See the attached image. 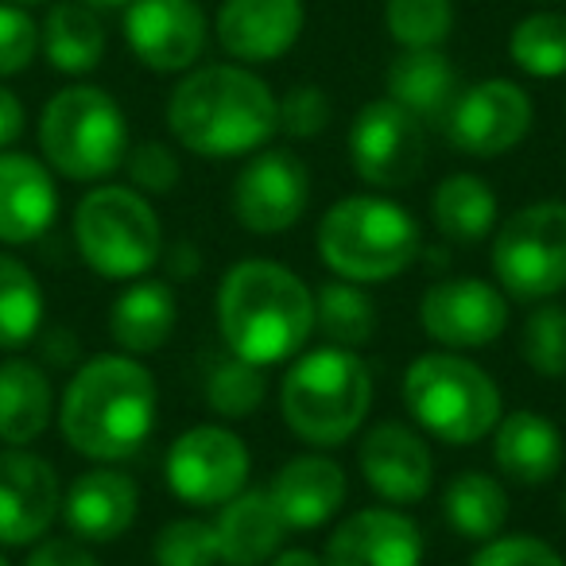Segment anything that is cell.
I'll use <instances>...</instances> for the list:
<instances>
[{"label": "cell", "mask_w": 566, "mask_h": 566, "mask_svg": "<svg viewBox=\"0 0 566 566\" xmlns=\"http://www.w3.org/2000/svg\"><path fill=\"white\" fill-rule=\"evenodd\" d=\"M159 388L140 357L105 354L71 377L59 400V431L90 462H125L156 431Z\"/></svg>", "instance_id": "cell-1"}, {"label": "cell", "mask_w": 566, "mask_h": 566, "mask_svg": "<svg viewBox=\"0 0 566 566\" xmlns=\"http://www.w3.org/2000/svg\"><path fill=\"white\" fill-rule=\"evenodd\" d=\"M213 311L229 354L260 369L303 354L315 334V292L275 260L249 256L229 268Z\"/></svg>", "instance_id": "cell-2"}, {"label": "cell", "mask_w": 566, "mask_h": 566, "mask_svg": "<svg viewBox=\"0 0 566 566\" xmlns=\"http://www.w3.org/2000/svg\"><path fill=\"white\" fill-rule=\"evenodd\" d=\"M167 128L202 159L252 156L280 133L275 94L241 63L195 66L167 97Z\"/></svg>", "instance_id": "cell-3"}, {"label": "cell", "mask_w": 566, "mask_h": 566, "mask_svg": "<svg viewBox=\"0 0 566 566\" xmlns=\"http://www.w3.org/2000/svg\"><path fill=\"white\" fill-rule=\"evenodd\" d=\"M373 408V373L346 346L295 354L280 380V416L295 439L311 447H342L361 431Z\"/></svg>", "instance_id": "cell-4"}, {"label": "cell", "mask_w": 566, "mask_h": 566, "mask_svg": "<svg viewBox=\"0 0 566 566\" xmlns=\"http://www.w3.org/2000/svg\"><path fill=\"white\" fill-rule=\"evenodd\" d=\"M318 256L338 280L380 283L396 280L419 260L423 233L400 202L380 195L338 198L318 226Z\"/></svg>", "instance_id": "cell-5"}, {"label": "cell", "mask_w": 566, "mask_h": 566, "mask_svg": "<svg viewBox=\"0 0 566 566\" xmlns=\"http://www.w3.org/2000/svg\"><path fill=\"white\" fill-rule=\"evenodd\" d=\"M128 120L117 97L102 86H66L43 105L40 151L43 164L71 182H102L125 167Z\"/></svg>", "instance_id": "cell-6"}, {"label": "cell", "mask_w": 566, "mask_h": 566, "mask_svg": "<svg viewBox=\"0 0 566 566\" xmlns=\"http://www.w3.org/2000/svg\"><path fill=\"white\" fill-rule=\"evenodd\" d=\"M403 408L427 434L450 447H470L493 434L504 416L496 380L462 354L416 357L403 373Z\"/></svg>", "instance_id": "cell-7"}, {"label": "cell", "mask_w": 566, "mask_h": 566, "mask_svg": "<svg viewBox=\"0 0 566 566\" xmlns=\"http://www.w3.org/2000/svg\"><path fill=\"white\" fill-rule=\"evenodd\" d=\"M74 244L86 268L105 280H140L164 256V226L136 187L105 182L74 210Z\"/></svg>", "instance_id": "cell-8"}, {"label": "cell", "mask_w": 566, "mask_h": 566, "mask_svg": "<svg viewBox=\"0 0 566 566\" xmlns=\"http://www.w3.org/2000/svg\"><path fill=\"white\" fill-rule=\"evenodd\" d=\"M493 272L509 300H555L566 287V202L520 206L493 237Z\"/></svg>", "instance_id": "cell-9"}, {"label": "cell", "mask_w": 566, "mask_h": 566, "mask_svg": "<svg viewBox=\"0 0 566 566\" xmlns=\"http://www.w3.org/2000/svg\"><path fill=\"white\" fill-rule=\"evenodd\" d=\"M349 164L377 190L411 187L427 167V125L392 97H373L349 125Z\"/></svg>", "instance_id": "cell-10"}, {"label": "cell", "mask_w": 566, "mask_h": 566, "mask_svg": "<svg viewBox=\"0 0 566 566\" xmlns=\"http://www.w3.org/2000/svg\"><path fill=\"white\" fill-rule=\"evenodd\" d=\"M252 458L241 434L218 423H198L167 447L164 478L182 504L221 509L249 485Z\"/></svg>", "instance_id": "cell-11"}, {"label": "cell", "mask_w": 566, "mask_h": 566, "mask_svg": "<svg viewBox=\"0 0 566 566\" xmlns=\"http://www.w3.org/2000/svg\"><path fill=\"white\" fill-rule=\"evenodd\" d=\"M535 105L527 90L512 78H485L462 90L442 117V136L454 151L473 159H496L520 148L532 133Z\"/></svg>", "instance_id": "cell-12"}, {"label": "cell", "mask_w": 566, "mask_h": 566, "mask_svg": "<svg viewBox=\"0 0 566 566\" xmlns=\"http://www.w3.org/2000/svg\"><path fill=\"white\" fill-rule=\"evenodd\" d=\"M311 202V171L295 151L260 148L249 164L237 171L229 206L244 233L280 237L307 213Z\"/></svg>", "instance_id": "cell-13"}, {"label": "cell", "mask_w": 566, "mask_h": 566, "mask_svg": "<svg viewBox=\"0 0 566 566\" xmlns=\"http://www.w3.org/2000/svg\"><path fill=\"white\" fill-rule=\"evenodd\" d=\"M125 43L148 71L187 74L210 43V20L198 0H133L125 9Z\"/></svg>", "instance_id": "cell-14"}, {"label": "cell", "mask_w": 566, "mask_h": 566, "mask_svg": "<svg viewBox=\"0 0 566 566\" xmlns=\"http://www.w3.org/2000/svg\"><path fill=\"white\" fill-rule=\"evenodd\" d=\"M419 323L442 349H481L493 346L509 326V300L496 283L462 275L427 287L419 303Z\"/></svg>", "instance_id": "cell-15"}, {"label": "cell", "mask_w": 566, "mask_h": 566, "mask_svg": "<svg viewBox=\"0 0 566 566\" xmlns=\"http://www.w3.org/2000/svg\"><path fill=\"white\" fill-rule=\"evenodd\" d=\"M63 512V485L48 458L28 447L0 450V547H32Z\"/></svg>", "instance_id": "cell-16"}, {"label": "cell", "mask_w": 566, "mask_h": 566, "mask_svg": "<svg viewBox=\"0 0 566 566\" xmlns=\"http://www.w3.org/2000/svg\"><path fill=\"white\" fill-rule=\"evenodd\" d=\"M307 28L303 0H221L213 35L221 51L241 66H264L283 59Z\"/></svg>", "instance_id": "cell-17"}, {"label": "cell", "mask_w": 566, "mask_h": 566, "mask_svg": "<svg viewBox=\"0 0 566 566\" xmlns=\"http://www.w3.org/2000/svg\"><path fill=\"white\" fill-rule=\"evenodd\" d=\"M357 465H361L365 485L388 504H416L431 493V447L408 423L385 419V423L369 427L361 447H357Z\"/></svg>", "instance_id": "cell-18"}, {"label": "cell", "mask_w": 566, "mask_h": 566, "mask_svg": "<svg viewBox=\"0 0 566 566\" xmlns=\"http://www.w3.org/2000/svg\"><path fill=\"white\" fill-rule=\"evenodd\" d=\"M423 532L396 509H361L326 539L323 566H419Z\"/></svg>", "instance_id": "cell-19"}, {"label": "cell", "mask_w": 566, "mask_h": 566, "mask_svg": "<svg viewBox=\"0 0 566 566\" xmlns=\"http://www.w3.org/2000/svg\"><path fill=\"white\" fill-rule=\"evenodd\" d=\"M140 512V489L128 473L113 465H97L71 481L63 493V524L82 543H113L136 524Z\"/></svg>", "instance_id": "cell-20"}, {"label": "cell", "mask_w": 566, "mask_h": 566, "mask_svg": "<svg viewBox=\"0 0 566 566\" xmlns=\"http://www.w3.org/2000/svg\"><path fill=\"white\" fill-rule=\"evenodd\" d=\"M55 218V171L28 151H0V244L40 241Z\"/></svg>", "instance_id": "cell-21"}, {"label": "cell", "mask_w": 566, "mask_h": 566, "mask_svg": "<svg viewBox=\"0 0 566 566\" xmlns=\"http://www.w3.org/2000/svg\"><path fill=\"white\" fill-rule=\"evenodd\" d=\"M346 470L326 454H300L283 462L268 485L280 520L295 532H315V527L331 524L346 504Z\"/></svg>", "instance_id": "cell-22"}, {"label": "cell", "mask_w": 566, "mask_h": 566, "mask_svg": "<svg viewBox=\"0 0 566 566\" xmlns=\"http://www.w3.org/2000/svg\"><path fill=\"white\" fill-rule=\"evenodd\" d=\"M563 434L539 411H509L493 427V462L512 485H547L563 470Z\"/></svg>", "instance_id": "cell-23"}, {"label": "cell", "mask_w": 566, "mask_h": 566, "mask_svg": "<svg viewBox=\"0 0 566 566\" xmlns=\"http://www.w3.org/2000/svg\"><path fill=\"white\" fill-rule=\"evenodd\" d=\"M385 90H388L385 97H392L396 105L416 113L423 125H442L454 97L462 94V78H458V66L442 55V48H423V51H400L388 63Z\"/></svg>", "instance_id": "cell-24"}, {"label": "cell", "mask_w": 566, "mask_h": 566, "mask_svg": "<svg viewBox=\"0 0 566 566\" xmlns=\"http://www.w3.org/2000/svg\"><path fill=\"white\" fill-rule=\"evenodd\" d=\"M213 532H218L221 563L260 566L280 555L287 524H283L280 512H275L268 489H241L233 501H226L218 509Z\"/></svg>", "instance_id": "cell-25"}, {"label": "cell", "mask_w": 566, "mask_h": 566, "mask_svg": "<svg viewBox=\"0 0 566 566\" xmlns=\"http://www.w3.org/2000/svg\"><path fill=\"white\" fill-rule=\"evenodd\" d=\"M55 419V388L40 361L4 357L0 361V442L32 447Z\"/></svg>", "instance_id": "cell-26"}, {"label": "cell", "mask_w": 566, "mask_h": 566, "mask_svg": "<svg viewBox=\"0 0 566 566\" xmlns=\"http://www.w3.org/2000/svg\"><path fill=\"white\" fill-rule=\"evenodd\" d=\"M175 323H179V300L164 280H136L109 307V338L128 357L164 349Z\"/></svg>", "instance_id": "cell-27"}, {"label": "cell", "mask_w": 566, "mask_h": 566, "mask_svg": "<svg viewBox=\"0 0 566 566\" xmlns=\"http://www.w3.org/2000/svg\"><path fill=\"white\" fill-rule=\"evenodd\" d=\"M40 51L59 74H90L105 59V24L97 9L82 0H59L51 4L48 20L40 24Z\"/></svg>", "instance_id": "cell-28"}, {"label": "cell", "mask_w": 566, "mask_h": 566, "mask_svg": "<svg viewBox=\"0 0 566 566\" xmlns=\"http://www.w3.org/2000/svg\"><path fill=\"white\" fill-rule=\"evenodd\" d=\"M496 195L481 175L458 171L447 175V179L434 187L431 195V218L434 229L450 241H485L489 233L496 229Z\"/></svg>", "instance_id": "cell-29"}, {"label": "cell", "mask_w": 566, "mask_h": 566, "mask_svg": "<svg viewBox=\"0 0 566 566\" xmlns=\"http://www.w3.org/2000/svg\"><path fill=\"white\" fill-rule=\"evenodd\" d=\"M442 520L462 539L485 543L493 535H501L504 520H509V493L489 473L462 470L458 478H450L447 493H442Z\"/></svg>", "instance_id": "cell-30"}, {"label": "cell", "mask_w": 566, "mask_h": 566, "mask_svg": "<svg viewBox=\"0 0 566 566\" xmlns=\"http://www.w3.org/2000/svg\"><path fill=\"white\" fill-rule=\"evenodd\" d=\"M43 287L12 252H0V349H24L43 326Z\"/></svg>", "instance_id": "cell-31"}, {"label": "cell", "mask_w": 566, "mask_h": 566, "mask_svg": "<svg viewBox=\"0 0 566 566\" xmlns=\"http://www.w3.org/2000/svg\"><path fill=\"white\" fill-rule=\"evenodd\" d=\"M315 331L331 346L361 349L377 334V307H373L369 292H361V283L331 280L315 292Z\"/></svg>", "instance_id": "cell-32"}, {"label": "cell", "mask_w": 566, "mask_h": 566, "mask_svg": "<svg viewBox=\"0 0 566 566\" xmlns=\"http://www.w3.org/2000/svg\"><path fill=\"white\" fill-rule=\"evenodd\" d=\"M509 59L532 78H563L566 74V12H532L509 35Z\"/></svg>", "instance_id": "cell-33"}, {"label": "cell", "mask_w": 566, "mask_h": 566, "mask_svg": "<svg viewBox=\"0 0 566 566\" xmlns=\"http://www.w3.org/2000/svg\"><path fill=\"white\" fill-rule=\"evenodd\" d=\"M385 28L400 51L442 48L454 32V0H385Z\"/></svg>", "instance_id": "cell-34"}, {"label": "cell", "mask_w": 566, "mask_h": 566, "mask_svg": "<svg viewBox=\"0 0 566 566\" xmlns=\"http://www.w3.org/2000/svg\"><path fill=\"white\" fill-rule=\"evenodd\" d=\"M264 396H268L264 369L241 361L233 354L213 365L210 377H206V403L221 419H249L264 403Z\"/></svg>", "instance_id": "cell-35"}, {"label": "cell", "mask_w": 566, "mask_h": 566, "mask_svg": "<svg viewBox=\"0 0 566 566\" xmlns=\"http://www.w3.org/2000/svg\"><path fill=\"white\" fill-rule=\"evenodd\" d=\"M520 357L539 377H566V307L543 303L527 315L520 331Z\"/></svg>", "instance_id": "cell-36"}, {"label": "cell", "mask_w": 566, "mask_h": 566, "mask_svg": "<svg viewBox=\"0 0 566 566\" xmlns=\"http://www.w3.org/2000/svg\"><path fill=\"white\" fill-rule=\"evenodd\" d=\"M151 558H156V566H218L221 551L213 520L182 516L164 524L151 543Z\"/></svg>", "instance_id": "cell-37"}, {"label": "cell", "mask_w": 566, "mask_h": 566, "mask_svg": "<svg viewBox=\"0 0 566 566\" xmlns=\"http://www.w3.org/2000/svg\"><path fill=\"white\" fill-rule=\"evenodd\" d=\"M334 117V105L331 94L323 86H292L283 97H275V128L283 136H292V140H315L331 128Z\"/></svg>", "instance_id": "cell-38"}, {"label": "cell", "mask_w": 566, "mask_h": 566, "mask_svg": "<svg viewBox=\"0 0 566 566\" xmlns=\"http://www.w3.org/2000/svg\"><path fill=\"white\" fill-rule=\"evenodd\" d=\"M40 55V24L28 17L24 4H0V78L28 71Z\"/></svg>", "instance_id": "cell-39"}, {"label": "cell", "mask_w": 566, "mask_h": 566, "mask_svg": "<svg viewBox=\"0 0 566 566\" xmlns=\"http://www.w3.org/2000/svg\"><path fill=\"white\" fill-rule=\"evenodd\" d=\"M125 171L140 195H167V190L179 187L182 164L164 140H140L136 148H128Z\"/></svg>", "instance_id": "cell-40"}, {"label": "cell", "mask_w": 566, "mask_h": 566, "mask_svg": "<svg viewBox=\"0 0 566 566\" xmlns=\"http://www.w3.org/2000/svg\"><path fill=\"white\" fill-rule=\"evenodd\" d=\"M470 566H566L563 555L551 547L539 535H493L478 547V555L470 558Z\"/></svg>", "instance_id": "cell-41"}, {"label": "cell", "mask_w": 566, "mask_h": 566, "mask_svg": "<svg viewBox=\"0 0 566 566\" xmlns=\"http://www.w3.org/2000/svg\"><path fill=\"white\" fill-rule=\"evenodd\" d=\"M24 566H102V563H97L94 551L82 539H51V535H43V539L32 543Z\"/></svg>", "instance_id": "cell-42"}, {"label": "cell", "mask_w": 566, "mask_h": 566, "mask_svg": "<svg viewBox=\"0 0 566 566\" xmlns=\"http://www.w3.org/2000/svg\"><path fill=\"white\" fill-rule=\"evenodd\" d=\"M24 102L9 86H0V151H9L24 136Z\"/></svg>", "instance_id": "cell-43"}, {"label": "cell", "mask_w": 566, "mask_h": 566, "mask_svg": "<svg viewBox=\"0 0 566 566\" xmlns=\"http://www.w3.org/2000/svg\"><path fill=\"white\" fill-rule=\"evenodd\" d=\"M167 272L175 280H190L195 272H202V252L195 244H175V249H167Z\"/></svg>", "instance_id": "cell-44"}, {"label": "cell", "mask_w": 566, "mask_h": 566, "mask_svg": "<svg viewBox=\"0 0 566 566\" xmlns=\"http://www.w3.org/2000/svg\"><path fill=\"white\" fill-rule=\"evenodd\" d=\"M43 349H48L51 365H71L74 357H78V342H74L71 334H51V338L43 342Z\"/></svg>", "instance_id": "cell-45"}, {"label": "cell", "mask_w": 566, "mask_h": 566, "mask_svg": "<svg viewBox=\"0 0 566 566\" xmlns=\"http://www.w3.org/2000/svg\"><path fill=\"white\" fill-rule=\"evenodd\" d=\"M272 566H323V558L315 551H303V547H292V551H280L272 558Z\"/></svg>", "instance_id": "cell-46"}, {"label": "cell", "mask_w": 566, "mask_h": 566, "mask_svg": "<svg viewBox=\"0 0 566 566\" xmlns=\"http://www.w3.org/2000/svg\"><path fill=\"white\" fill-rule=\"evenodd\" d=\"M82 4H90V9H97V12H109V9H128L133 0H82Z\"/></svg>", "instance_id": "cell-47"}, {"label": "cell", "mask_w": 566, "mask_h": 566, "mask_svg": "<svg viewBox=\"0 0 566 566\" xmlns=\"http://www.w3.org/2000/svg\"><path fill=\"white\" fill-rule=\"evenodd\" d=\"M12 4H24L28 9V4H48V0H12Z\"/></svg>", "instance_id": "cell-48"}, {"label": "cell", "mask_w": 566, "mask_h": 566, "mask_svg": "<svg viewBox=\"0 0 566 566\" xmlns=\"http://www.w3.org/2000/svg\"><path fill=\"white\" fill-rule=\"evenodd\" d=\"M532 4H555V0H532Z\"/></svg>", "instance_id": "cell-49"}, {"label": "cell", "mask_w": 566, "mask_h": 566, "mask_svg": "<svg viewBox=\"0 0 566 566\" xmlns=\"http://www.w3.org/2000/svg\"><path fill=\"white\" fill-rule=\"evenodd\" d=\"M0 566H12V563H9V558H4V555H0Z\"/></svg>", "instance_id": "cell-50"}, {"label": "cell", "mask_w": 566, "mask_h": 566, "mask_svg": "<svg viewBox=\"0 0 566 566\" xmlns=\"http://www.w3.org/2000/svg\"><path fill=\"white\" fill-rule=\"evenodd\" d=\"M563 512H566V493H563Z\"/></svg>", "instance_id": "cell-51"}]
</instances>
